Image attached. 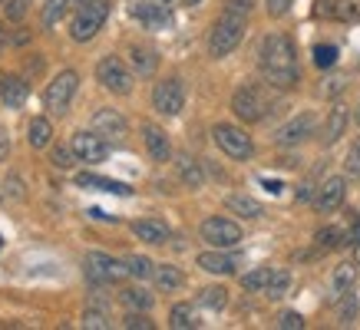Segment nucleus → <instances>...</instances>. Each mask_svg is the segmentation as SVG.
<instances>
[{
  "mask_svg": "<svg viewBox=\"0 0 360 330\" xmlns=\"http://www.w3.org/2000/svg\"><path fill=\"white\" fill-rule=\"evenodd\" d=\"M202 159H195V155L188 152H179L175 155V172H179V182L186 188H192V192H198V188L205 185V172H202Z\"/></svg>",
  "mask_w": 360,
  "mask_h": 330,
  "instance_id": "6ab92c4d",
  "label": "nucleus"
},
{
  "mask_svg": "<svg viewBox=\"0 0 360 330\" xmlns=\"http://www.w3.org/2000/svg\"><path fill=\"white\" fill-rule=\"evenodd\" d=\"M334 17L344 23L360 20V0H334Z\"/></svg>",
  "mask_w": 360,
  "mask_h": 330,
  "instance_id": "58836bf2",
  "label": "nucleus"
},
{
  "mask_svg": "<svg viewBox=\"0 0 360 330\" xmlns=\"http://www.w3.org/2000/svg\"><path fill=\"white\" fill-rule=\"evenodd\" d=\"M0 192H4V188H0Z\"/></svg>",
  "mask_w": 360,
  "mask_h": 330,
  "instance_id": "69168bd1",
  "label": "nucleus"
},
{
  "mask_svg": "<svg viewBox=\"0 0 360 330\" xmlns=\"http://www.w3.org/2000/svg\"><path fill=\"white\" fill-rule=\"evenodd\" d=\"M27 96H30V86L23 77H0V103L7 110H20Z\"/></svg>",
  "mask_w": 360,
  "mask_h": 330,
  "instance_id": "aec40b11",
  "label": "nucleus"
},
{
  "mask_svg": "<svg viewBox=\"0 0 360 330\" xmlns=\"http://www.w3.org/2000/svg\"><path fill=\"white\" fill-rule=\"evenodd\" d=\"M79 324H83V330H110V310L93 304V308L83 310V320H79Z\"/></svg>",
  "mask_w": 360,
  "mask_h": 330,
  "instance_id": "e433bc0d",
  "label": "nucleus"
},
{
  "mask_svg": "<svg viewBox=\"0 0 360 330\" xmlns=\"http://www.w3.org/2000/svg\"><path fill=\"white\" fill-rule=\"evenodd\" d=\"M288 291H291V271L274 268V271H271V281H268V287H264V297H268V301H281Z\"/></svg>",
  "mask_w": 360,
  "mask_h": 330,
  "instance_id": "2f4dec72",
  "label": "nucleus"
},
{
  "mask_svg": "<svg viewBox=\"0 0 360 330\" xmlns=\"http://www.w3.org/2000/svg\"><path fill=\"white\" fill-rule=\"evenodd\" d=\"M77 185H79V188H99V192H112V195H132L129 185H122V182H112V178L89 176V172H79V176H77Z\"/></svg>",
  "mask_w": 360,
  "mask_h": 330,
  "instance_id": "c85d7f7f",
  "label": "nucleus"
},
{
  "mask_svg": "<svg viewBox=\"0 0 360 330\" xmlns=\"http://www.w3.org/2000/svg\"><path fill=\"white\" fill-rule=\"evenodd\" d=\"M129 13L146 30H165L172 23V0H132Z\"/></svg>",
  "mask_w": 360,
  "mask_h": 330,
  "instance_id": "f8f14e48",
  "label": "nucleus"
},
{
  "mask_svg": "<svg viewBox=\"0 0 360 330\" xmlns=\"http://www.w3.org/2000/svg\"><path fill=\"white\" fill-rule=\"evenodd\" d=\"M291 7H295V0H264V11L271 13V17H284Z\"/></svg>",
  "mask_w": 360,
  "mask_h": 330,
  "instance_id": "09e8293b",
  "label": "nucleus"
},
{
  "mask_svg": "<svg viewBox=\"0 0 360 330\" xmlns=\"http://www.w3.org/2000/svg\"><path fill=\"white\" fill-rule=\"evenodd\" d=\"M66 7H70V0H46V4H44V13H40V23H44V30H53L56 23L63 20Z\"/></svg>",
  "mask_w": 360,
  "mask_h": 330,
  "instance_id": "c9c22d12",
  "label": "nucleus"
},
{
  "mask_svg": "<svg viewBox=\"0 0 360 330\" xmlns=\"http://www.w3.org/2000/svg\"><path fill=\"white\" fill-rule=\"evenodd\" d=\"M314 244L321 248V251H334V248H340V244H347V235L340 228H317L314 231Z\"/></svg>",
  "mask_w": 360,
  "mask_h": 330,
  "instance_id": "72a5a7b5",
  "label": "nucleus"
},
{
  "mask_svg": "<svg viewBox=\"0 0 360 330\" xmlns=\"http://www.w3.org/2000/svg\"><path fill=\"white\" fill-rule=\"evenodd\" d=\"M89 218H96V221H116L112 215H106V211H99V209H89Z\"/></svg>",
  "mask_w": 360,
  "mask_h": 330,
  "instance_id": "864d4df0",
  "label": "nucleus"
},
{
  "mask_svg": "<svg viewBox=\"0 0 360 330\" xmlns=\"http://www.w3.org/2000/svg\"><path fill=\"white\" fill-rule=\"evenodd\" d=\"M357 310H360V304H357V294H354V291L338 297V301H334V320H338V327H350V324L357 320Z\"/></svg>",
  "mask_w": 360,
  "mask_h": 330,
  "instance_id": "7c9ffc66",
  "label": "nucleus"
},
{
  "mask_svg": "<svg viewBox=\"0 0 360 330\" xmlns=\"http://www.w3.org/2000/svg\"><path fill=\"white\" fill-rule=\"evenodd\" d=\"M245 27H248V17L221 11V17L208 30V56L212 60H225L229 53H235L238 44L245 40Z\"/></svg>",
  "mask_w": 360,
  "mask_h": 330,
  "instance_id": "f03ea898",
  "label": "nucleus"
},
{
  "mask_svg": "<svg viewBox=\"0 0 360 330\" xmlns=\"http://www.w3.org/2000/svg\"><path fill=\"white\" fill-rule=\"evenodd\" d=\"M70 145H73V152H77L79 162H86V165H99L110 155V143H106L96 129H89V132L79 129L77 136L70 139Z\"/></svg>",
  "mask_w": 360,
  "mask_h": 330,
  "instance_id": "4468645a",
  "label": "nucleus"
},
{
  "mask_svg": "<svg viewBox=\"0 0 360 330\" xmlns=\"http://www.w3.org/2000/svg\"><path fill=\"white\" fill-rule=\"evenodd\" d=\"M50 139H53V126H50V119L33 116V119L27 122V145H30V149H46Z\"/></svg>",
  "mask_w": 360,
  "mask_h": 330,
  "instance_id": "bb28decb",
  "label": "nucleus"
},
{
  "mask_svg": "<svg viewBox=\"0 0 360 330\" xmlns=\"http://www.w3.org/2000/svg\"><path fill=\"white\" fill-rule=\"evenodd\" d=\"M27 7H30L27 0H7V7H4V17H7L11 23H20L23 17H27Z\"/></svg>",
  "mask_w": 360,
  "mask_h": 330,
  "instance_id": "c03bdc74",
  "label": "nucleus"
},
{
  "mask_svg": "<svg viewBox=\"0 0 360 330\" xmlns=\"http://www.w3.org/2000/svg\"><path fill=\"white\" fill-rule=\"evenodd\" d=\"M344 198H347V176H328L314 192V205L321 215H330V211H338L344 205Z\"/></svg>",
  "mask_w": 360,
  "mask_h": 330,
  "instance_id": "ddd939ff",
  "label": "nucleus"
},
{
  "mask_svg": "<svg viewBox=\"0 0 360 330\" xmlns=\"http://www.w3.org/2000/svg\"><path fill=\"white\" fill-rule=\"evenodd\" d=\"M354 122V112L344 106V103H338L334 99V106L328 110V119H324V145H334V143H340L344 136H347V126Z\"/></svg>",
  "mask_w": 360,
  "mask_h": 330,
  "instance_id": "f3484780",
  "label": "nucleus"
},
{
  "mask_svg": "<svg viewBox=\"0 0 360 330\" xmlns=\"http://www.w3.org/2000/svg\"><path fill=\"white\" fill-rule=\"evenodd\" d=\"M129 70L136 77H153L155 70H159V53H155L153 46H142V44H132L129 46Z\"/></svg>",
  "mask_w": 360,
  "mask_h": 330,
  "instance_id": "412c9836",
  "label": "nucleus"
},
{
  "mask_svg": "<svg viewBox=\"0 0 360 330\" xmlns=\"http://www.w3.org/2000/svg\"><path fill=\"white\" fill-rule=\"evenodd\" d=\"M93 129L106 139H122L126 132H129V122H126V116H122L120 110H110V106H103V110L93 112Z\"/></svg>",
  "mask_w": 360,
  "mask_h": 330,
  "instance_id": "a211bd4d",
  "label": "nucleus"
},
{
  "mask_svg": "<svg viewBox=\"0 0 360 330\" xmlns=\"http://www.w3.org/2000/svg\"><path fill=\"white\" fill-rule=\"evenodd\" d=\"M7 149H11V143H7V136H4V132H0V159H4V155H7Z\"/></svg>",
  "mask_w": 360,
  "mask_h": 330,
  "instance_id": "6e6d98bb",
  "label": "nucleus"
},
{
  "mask_svg": "<svg viewBox=\"0 0 360 330\" xmlns=\"http://www.w3.org/2000/svg\"><path fill=\"white\" fill-rule=\"evenodd\" d=\"M311 53H314V66H317V70H330V66L338 63V46H334V44H317Z\"/></svg>",
  "mask_w": 360,
  "mask_h": 330,
  "instance_id": "ea45409f",
  "label": "nucleus"
},
{
  "mask_svg": "<svg viewBox=\"0 0 360 330\" xmlns=\"http://www.w3.org/2000/svg\"><path fill=\"white\" fill-rule=\"evenodd\" d=\"M27 40H30V33H27V30L13 33V44H17V46H27Z\"/></svg>",
  "mask_w": 360,
  "mask_h": 330,
  "instance_id": "5fc2aeb1",
  "label": "nucleus"
},
{
  "mask_svg": "<svg viewBox=\"0 0 360 330\" xmlns=\"http://www.w3.org/2000/svg\"><path fill=\"white\" fill-rule=\"evenodd\" d=\"M142 143H146V152H149V159L153 162H169L172 159V143H169V132L159 129L155 122H142Z\"/></svg>",
  "mask_w": 360,
  "mask_h": 330,
  "instance_id": "dca6fc26",
  "label": "nucleus"
},
{
  "mask_svg": "<svg viewBox=\"0 0 360 330\" xmlns=\"http://www.w3.org/2000/svg\"><path fill=\"white\" fill-rule=\"evenodd\" d=\"M40 70H44V56H33L30 63H27V77H37Z\"/></svg>",
  "mask_w": 360,
  "mask_h": 330,
  "instance_id": "3c124183",
  "label": "nucleus"
},
{
  "mask_svg": "<svg viewBox=\"0 0 360 330\" xmlns=\"http://www.w3.org/2000/svg\"><path fill=\"white\" fill-rule=\"evenodd\" d=\"M83 4H89V0H70V7H77V11L83 7Z\"/></svg>",
  "mask_w": 360,
  "mask_h": 330,
  "instance_id": "052dcab7",
  "label": "nucleus"
},
{
  "mask_svg": "<svg viewBox=\"0 0 360 330\" xmlns=\"http://www.w3.org/2000/svg\"><path fill=\"white\" fill-rule=\"evenodd\" d=\"M73 162H79L77 152H73V145H53V149H50V165H53V169H73Z\"/></svg>",
  "mask_w": 360,
  "mask_h": 330,
  "instance_id": "4c0bfd02",
  "label": "nucleus"
},
{
  "mask_svg": "<svg viewBox=\"0 0 360 330\" xmlns=\"http://www.w3.org/2000/svg\"><path fill=\"white\" fill-rule=\"evenodd\" d=\"M354 261H357V268H360V242L354 244Z\"/></svg>",
  "mask_w": 360,
  "mask_h": 330,
  "instance_id": "13d9d810",
  "label": "nucleus"
},
{
  "mask_svg": "<svg viewBox=\"0 0 360 330\" xmlns=\"http://www.w3.org/2000/svg\"><path fill=\"white\" fill-rule=\"evenodd\" d=\"M202 320H198V310H195V304H175L172 310H169V327L172 330H195Z\"/></svg>",
  "mask_w": 360,
  "mask_h": 330,
  "instance_id": "cd10ccee",
  "label": "nucleus"
},
{
  "mask_svg": "<svg viewBox=\"0 0 360 330\" xmlns=\"http://www.w3.org/2000/svg\"><path fill=\"white\" fill-rule=\"evenodd\" d=\"M126 261V271H129V277H136V281H146V277H153L155 264L146 258V254H129V258H122Z\"/></svg>",
  "mask_w": 360,
  "mask_h": 330,
  "instance_id": "f704fd0d",
  "label": "nucleus"
},
{
  "mask_svg": "<svg viewBox=\"0 0 360 330\" xmlns=\"http://www.w3.org/2000/svg\"><path fill=\"white\" fill-rule=\"evenodd\" d=\"M83 271H86V281L93 287H110L129 275V271H126V261L112 258V254H103V251H89L86 258H83Z\"/></svg>",
  "mask_w": 360,
  "mask_h": 330,
  "instance_id": "6e6552de",
  "label": "nucleus"
},
{
  "mask_svg": "<svg viewBox=\"0 0 360 330\" xmlns=\"http://www.w3.org/2000/svg\"><path fill=\"white\" fill-rule=\"evenodd\" d=\"M132 235L146 244H165L172 231H169V225L159 218H139V221H132Z\"/></svg>",
  "mask_w": 360,
  "mask_h": 330,
  "instance_id": "5701e85b",
  "label": "nucleus"
},
{
  "mask_svg": "<svg viewBox=\"0 0 360 330\" xmlns=\"http://www.w3.org/2000/svg\"><path fill=\"white\" fill-rule=\"evenodd\" d=\"M344 176H347V178H360V136L354 139V145L347 149V159H344Z\"/></svg>",
  "mask_w": 360,
  "mask_h": 330,
  "instance_id": "37998d69",
  "label": "nucleus"
},
{
  "mask_svg": "<svg viewBox=\"0 0 360 330\" xmlns=\"http://www.w3.org/2000/svg\"><path fill=\"white\" fill-rule=\"evenodd\" d=\"M360 242V218L350 225V231H347V244H357Z\"/></svg>",
  "mask_w": 360,
  "mask_h": 330,
  "instance_id": "603ef678",
  "label": "nucleus"
},
{
  "mask_svg": "<svg viewBox=\"0 0 360 330\" xmlns=\"http://www.w3.org/2000/svg\"><path fill=\"white\" fill-rule=\"evenodd\" d=\"M231 112L238 116L241 122H262L268 112H271V96H268V89L258 86V83H241L235 93H231Z\"/></svg>",
  "mask_w": 360,
  "mask_h": 330,
  "instance_id": "7ed1b4c3",
  "label": "nucleus"
},
{
  "mask_svg": "<svg viewBox=\"0 0 360 330\" xmlns=\"http://www.w3.org/2000/svg\"><path fill=\"white\" fill-rule=\"evenodd\" d=\"M195 264L205 271V275H219L229 277L238 271V254H231V248H208L195 258Z\"/></svg>",
  "mask_w": 360,
  "mask_h": 330,
  "instance_id": "2eb2a0df",
  "label": "nucleus"
},
{
  "mask_svg": "<svg viewBox=\"0 0 360 330\" xmlns=\"http://www.w3.org/2000/svg\"><path fill=\"white\" fill-rule=\"evenodd\" d=\"M0 251H4V238H0Z\"/></svg>",
  "mask_w": 360,
  "mask_h": 330,
  "instance_id": "e2e57ef3",
  "label": "nucleus"
},
{
  "mask_svg": "<svg viewBox=\"0 0 360 330\" xmlns=\"http://www.w3.org/2000/svg\"><path fill=\"white\" fill-rule=\"evenodd\" d=\"M344 89H347V77H344V73H330V77L321 83V89H317V93H321L324 99H338Z\"/></svg>",
  "mask_w": 360,
  "mask_h": 330,
  "instance_id": "a19ab883",
  "label": "nucleus"
},
{
  "mask_svg": "<svg viewBox=\"0 0 360 330\" xmlns=\"http://www.w3.org/2000/svg\"><path fill=\"white\" fill-rule=\"evenodd\" d=\"M198 238H202L208 248H238L241 225L231 218H221V215H208V218L198 225Z\"/></svg>",
  "mask_w": 360,
  "mask_h": 330,
  "instance_id": "1a4fd4ad",
  "label": "nucleus"
},
{
  "mask_svg": "<svg viewBox=\"0 0 360 330\" xmlns=\"http://www.w3.org/2000/svg\"><path fill=\"white\" fill-rule=\"evenodd\" d=\"M198 308H205V310H225L229 308V291L221 284H208V287H202L198 291Z\"/></svg>",
  "mask_w": 360,
  "mask_h": 330,
  "instance_id": "c756f323",
  "label": "nucleus"
},
{
  "mask_svg": "<svg viewBox=\"0 0 360 330\" xmlns=\"http://www.w3.org/2000/svg\"><path fill=\"white\" fill-rule=\"evenodd\" d=\"M271 271L274 268H255L248 275H241V287H245L248 294H264V287L271 281Z\"/></svg>",
  "mask_w": 360,
  "mask_h": 330,
  "instance_id": "473e14b6",
  "label": "nucleus"
},
{
  "mask_svg": "<svg viewBox=\"0 0 360 330\" xmlns=\"http://www.w3.org/2000/svg\"><path fill=\"white\" fill-rule=\"evenodd\" d=\"M212 139H215V145H219L229 159H235V162H248L251 155H255V143H251V136L241 129V126L215 122V126H212Z\"/></svg>",
  "mask_w": 360,
  "mask_h": 330,
  "instance_id": "0eeeda50",
  "label": "nucleus"
},
{
  "mask_svg": "<svg viewBox=\"0 0 360 330\" xmlns=\"http://www.w3.org/2000/svg\"><path fill=\"white\" fill-rule=\"evenodd\" d=\"M225 11L238 13V17H248V13L255 11V0H225Z\"/></svg>",
  "mask_w": 360,
  "mask_h": 330,
  "instance_id": "de8ad7c7",
  "label": "nucleus"
},
{
  "mask_svg": "<svg viewBox=\"0 0 360 330\" xmlns=\"http://www.w3.org/2000/svg\"><path fill=\"white\" fill-rule=\"evenodd\" d=\"M278 327L281 330H301L304 327V317H301L297 310H281V314H278Z\"/></svg>",
  "mask_w": 360,
  "mask_h": 330,
  "instance_id": "a18cd8bd",
  "label": "nucleus"
},
{
  "mask_svg": "<svg viewBox=\"0 0 360 330\" xmlns=\"http://www.w3.org/2000/svg\"><path fill=\"white\" fill-rule=\"evenodd\" d=\"M314 132H317V116L314 112H297V116H291L284 126L274 129V145H281V149H295V145L307 143Z\"/></svg>",
  "mask_w": 360,
  "mask_h": 330,
  "instance_id": "9b49d317",
  "label": "nucleus"
},
{
  "mask_svg": "<svg viewBox=\"0 0 360 330\" xmlns=\"http://www.w3.org/2000/svg\"><path fill=\"white\" fill-rule=\"evenodd\" d=\"M182 4H188V7H198V4H202V0H182Z\"/></svg>",
  "mask_w": 360,
  "mask_h": 330,
  "instance_id": "680f3d73",
  "label": "nucleus"
},
{
  "mask_svg": "<svg viewBox=\"0 0 360 330\" xmlns=\"http://www.w3.org/2000/svg\"><path fill=\"white\" fill-rule=\"evenodd\" d=\"M354 122L360 126V99H357V106H354Z\"/></svg>",
  "mask_w": 360,
  "mask_h": 330,
  "instance_id": "bf43d9fd",
  "label": "nucleus"
},
{
  "mask_svg": "<svg viewBox=\"0 0 360 330\" xmlns=\"http://www.w3.org/2000/svg\"><path fill=\"white\" fill-rule=\"evenodd\" d=\"M7 46V30H4V23H0V50Z\"/></svg>",
  "mask_w": 360,
  "mask_h": 330,
  "instance_id": "4d7b16f0",
  "label": "nucleus"
},
{
  "mask_svg": "<svg viewBox=\"0 0 360 330\" xmlns=\"http://www.w3.org/2000/svg\"><path fill=\"white\" fill-rule=\"evenodd\" d=\"M110 17V0H89L77 11L73 23H70V37L77 40V44H89L99 30H103V23Z\"/></svg>",
  "mask_w": 360,
  "mask_h": 330,
  "instance_id": "423d86ee",
  "label": "nucleus"
},
{
  "mask_svg": "<svg viewBox=\"0 0 360 330\" xmlns=\"http://www.w3.org/2000/svg\"><path fill=\"white\" fill-rule=\"evenodd\" d=\"M357 284V261H344L338 264L334 271H330V301H338V297L350 294Z\"/></svg>",
  "mask_w": 360,
  "mask_h": 330,
  "instance_id": "4be33fe9",
  "label": "nucleus"
},
{
  "mask_svg": "<svg viewBox=\"0 0 360 330\" xmlns=\"http://www.w3.org/2000/svg\"><path fill=\"white\" fill-rule=\"evenodd\" d=\"M314 192H317V188L311 185V182H304V185H297V202H314Z\"/></svg>",
  "mask_w": 360,
  "mask_h": 330,
  "instance_id": "8fccbe9b",
  "label": "nucleus"
},
{
  "mask_svg": "<svg viewBox=\"0 0 360 330\" xmlns=\"http://www.w3.org/2000/svg\"><path fill=\"white\" fill-rule=\"evenodd\" d=\"M77 89H79V73L77 70H63V73H56V77L46 83V89H44V110L50 112V116H63V112L70 110L73 96H77Z\"/></svg>",
  "mask_w": 360,
  "mask_h": 330,
  "instance_id": "39448f33",
  "label": "nucleus"
},
{
  "mask_svg": "<svg viewBox=\"0 0 360 330\" xmlns=\"http://www.w3.org/2000/svg\"><path fill=\"white\" fill-rule=\"evenodd\" d=\"M153 110L165 119H172L186 110V83L179 77H165L153 86Z\"/></svg>",
  "mask_w": 360,
  "mask_h": 330,
  "instance_id": "9d476101",
  "label": "nucleus"
},
{
  "mask_svg": "<svg viewBox=\"0 0 360 330\" xmlns=\"http://www.w3.org/2000/svg\"><path fill=\"white\" fill-rule=\"evenodd\" d=\"M153 281L162 294H175V291L186 287V275H182V268H175V264H155Z\"/></svg>",
  "mask_w": 360,
  "mask_h": 330,
  "instance_id": "b1692460",
  "label": "nucleus"
},
{
  "mask_svg": "<svg viewBox=\"0 0 360 330\" xmlns=\"http://www.w3.org/2000/svg\"><path fill=\"white\" fill-rule=\"evenodd\" d=\"M258 70L271 89H295L301 79L295 40L288 33H268L258 46Z\"/></svg>",
  "mask_w": 360,
  "mask_h": 330,
  "instance_id": "f257e3e1",
  "label": "nucleus"
},
{
  "mask_svg": "<svg viewBox=\"0 0 360 330\" xmlns=\"http://www.w3.org/2000/svg\"><path fill=\"white\" fill-rule=\"evenodd\" d=\"M96 83L103 89H110L112 96H129L132 83H136V73L122 63L120 56L106 53V56H99V63H96Z\"/></svg>",
  "mask_w": 360,
  "mask_h": 330,
  "instance_id": "20e7f679",
  "label": "nucleus"
},
{
  "mask_svg": "<svg viewBox=\"0 0 360 330\" xmlns=\"http://www.w3.org/2000/svg\"><path fill=\"white\" fill-rule=\"evenodd\" d=\"M225 209H229L231 215L245 218V221L264 218V205L258 202V198H251V195H229V198H225Z\"/></svg>",
  "mask_w": 360,
  "mask_h": 330,
  "instance_id": "393cba45",
  "label": "nucleus"
},
{
  "mask_svg": "<svg viewBox=\"0 0 360 330\" xmlns=\"http://www.w3.org/2000/svg\"><path fill=\"white\" fill-rule=\"evenodd\" d=\"M122 327H126V330H155V324L149 320V314H146V310H126Z\"/></svg>",
  "mask_w": 360,
  "mask_h": 330,
  "instance_id": "79ce46f5",
  "label": "nucleus"
},
{
  "mask_svg": "<svg viewBox=\"0 0 360 330\" xmlns=\"http://www.w3.org/2000/svg\"><path fill=\"white\" fill-rule=\"evenodd\" d=\"M0 4H4V0H0Z\"/></svg>",
  "mask_w": 360,
  "mask_h": 330,
  "instance_id": "0e129e2a",
  "label": "nucleus"
},
{
  "mask_svg": "<svg viewBox=\"0 0 360 330\" xmlns=\"http://www.w3.org/2000/svg\"><path fill=\"white\" fill-rule=\"evenodd\" d=\"M120 301L126 310H146V314H149L155 304V294H149V291L139 284H132V287H122L120 291Z\"/></svg>",
  "mask_w": 360,
  "mask_h": 330,
  "instance_id": "a878e982",
  "label": "nucleus"
},
{
  "mask_svg": "<svg viewBox=\"0 0 360 330\" xmlns=\"http://www.w3.org/2000/svg\"><path fill=\"white\" fill-rule=\"evenodd\" d=\"M4 195L13 198V202H23V178L20 176H7V182H4Z\"/></svg>",
  "mask_w": 360,
  "mask_h": 330,
  "instance_id": "49530a36",
  "label": "nucleus"
}]
</instances>
